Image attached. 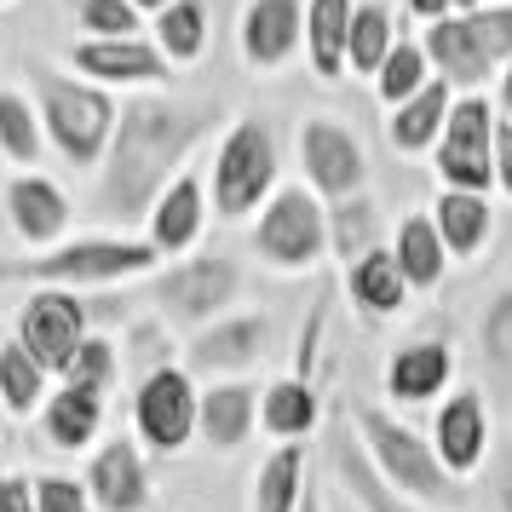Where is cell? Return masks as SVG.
<instances>
[{"label": "cell", "mask_w": 512, "mask_h": 512, "mask_svg": "<svg viewBox=\"0 0 512 512\" xmlns=\"http://www.w3.org/2000/svg\"><path fill=\"white\" fill-rule=\"evenodd\" d=\"M305 41V12L300 0H254L242 18V52L254 70H277L294 58V47Z\"/></svg>", "instance_id": "obj_14"}, {"label": "cell", "mask_w": 512, "mask_h": 512, "mask_svg": "<svg viewBox=\"0 0 512 512\" xmlns=\"http://www.w3.org/2000/svg\"><path fill=\"white\" fill-rule=\"evenodd\" d=\"M351 426L369 438L374 472H380L397 495H415V501H432V507L461 501V484L443 472L438 449H432L426 438H415L409 426H397L386 409H374V403H351Z\"/></svg>", "instance_id": "obj_2"}, {"label": "cell", "mask_w": 512, "mask_h": 512, "mask_svg": "<svg viewBox=\"0 0 512 512\" xmlns=\"http://www.w3.org/2000/svg\"><path fill=\"white\" fill-rule=\"evenodd\" d=\"M70 64L81 75H93V81H162L173 64H167L162 52L150 47V41H81L70 52Z\"/></svg>", "instance_id": "obj_17"}, {"label": "cell", "mask_w": 512, "mask_h": 512, "mask_svg": "<svg viewBox=\"0 0 512 512\" xmlns=\"http://www.w3.org/2000/svg\"><path fill=\"white\" fill-rule=\"evenodd\" d=\"M202 231V185L196 179H173L162 190V202H156V219H150V242H156V254H179L190 248Z\"/></svg>", "instance_id": "obj_26"}, {"label": "cell", "mask_w": 512, "mask_h": 512, "mask_svg": "<svg viewBox=\"0 0 512 512\" xmlns=\"http://www.w3.org/2000/svg\"><path fill=\"white\" fill-rule=\"evenodd\" d=\"M0 150L12 162H41V121L18 93H0Z\"/></svg>", "instance_id": "obj_35"}, {"label": "cell", "mask_w": 512, "mask_h": 512, "mask_svg": "<svg viewBox=\"0 0 512 512\" xmlns=\"http://www.w3.org/2000/svg\"><path fill=\"white\" fill-rule=\"evenodd\" d=\"M271 179H277V144L254 116H242L213 156V202H219V213L242 219L271 196Z\"/></svg>", "instance_id": "obj_5"}, {"label": "cell", "mask_w": 512, "mask_h": 512, "mask_svg": "<svg viewBox=\"0 0 512 512\" xmlns=\"http://www.w3.org/2000/svg\"><path fill=\"white\" fill-rule=\"evenodd\" d=\"M334 248L346 254V265L380 248V242H374V208L369 202H357V196L340 202V213H334Z\"/></svg>", "instance_id": "obj_38"}, {"label": "cell", "mask_w": 512, "mask_h": 512, "mask_svg": "<svg viewBox=\"0 0 512 512\" xmlns=\"http://www.w3.org/2000/svg\"><path fill=\"white\" fill-rule=\"evenodd\" d=\"M501 104L512 110V64H507V75H501Z\"/></svg>", "instance_id": "obj_47"}, {"label": "cell", "mask_w": 512, "mask_h": 512, "mask_svg": "<svg viewBox=\"0 0 512 512\" xmlns=\"http://www.w3.org/2000/svg\"><path fill=\"white\" fill-rule=\"evenodd\" d=\"M6 219H12V231L24 236L29 248H41L52 236L70 225V202H64V190L52 185V179H12L6 185Z\"/></svg>", "instance_id": "obj_19"}, {"label": "cell", "mask_w": 512, "mask_h": 512, "mask_svg": "<svg viewBox=\"0 0 512 512\" xmlns=\"http://www.w3.org/2000/svg\"><path fill=\"white\" fill-rule=\"evenodd\" d=\"M236 288H242L236 265L208 254V259H185V265L162 271V277L150 282V300L162 305L173 323H213L236 300Z\"/></svg>", "instance_id": "obj_8"}, {"label": "cell", "mask_w": 512, "mask_h": 512, "mask_svg": "<svg viewBox=\"0 0 512 512\" xmlns=\"http://www.w3.org/2000/svg\"><path fill=\"white\" fill-rule=\"evenodd\" d=\"M139 12H162V6H173V0H133Z\"/></svg>", "instance_id": "obj_48"}, {"label": "cell", "mask_w": 512, "mask_h": 512, "mask_svg": "<svg viewBox=\"0 0 512 512\" xmlns=\"http://www.w3.org/2000/svg\"><path fill=\"white\" fill-rule=\"evenodd\" d=\"M87 484H93V501L104 512H139L144 501H150V472H144V455L127 438H116V443H104V449H98Z\"/></svg>", "instance_id": "obj_15"}, {"label": "cell", "mask_w": 512, "mask_h": 512, "mask_svg": "<svg viewBox=\"0 0 512 512\" xmlns=\"http://www.w3.org/2000/svg\"><path fill=\"white\" fill-rule=\"evenodd\" d=\"M449 374H455V351L443 346V340L403 346L386 363V397H397V403H432L449 386Z\"/></svg>", "instance_id": "obj_18"}, {"label": "cell", "mask_w": 512, "mask_h": 512, "mask_svg": "<svg viewBox=\"0 0 512 512\" xmlns=\"http://www.w3.org/2000/svg\"><path fill=\"white\" fill-rule=\"evenodd\" d=\"M409 12H420V18H432V24H438V18L455 12V0H409Z\"/></svg>", "instance_id": "obj_45"}, {"label": "cell", "mask_w": 512, "mask_h": 512, "mask_svg": "<svg viewBox=\"0 0 512 512\" xmlns=\"http://www.w3.org/2000/svg\"><path fill=\"white\" fill-rule=\"evenodd\" d=\"M334 466H340V478H346V489L357 495V507L363 512H403L397 507V489L374 472V461H363V449L351 443L346 426L334 432Z\"/></svg>", "instance_id": "obj_31"}, {"label": "cell", "mask_w": 512, "mask_h": 512, "mask_svg": "<svg viewBox=\"0 0 512 512\" xmlns=\"http://www.w3.org/2000/svg\"><path fill=\"white\" fill-rule=\"evenodd\" d=\"M41 420H47V438L58 443V449H87V438L104 426V403H98V392H87V386H64V392L47 397Z\"/></svg>", "instance_id": "obj_27"}, {"label": "cell", "mask_w": 512, "mask_h": 512, "mask_svg": "<svg viewBox=\"0 0 512 512\" xmlns=\"http://www.w3.org/2000/svg\"><path fill=\"white\" fill-rule=\"evenodd\" d=\"M466 24H472V35H478V47L501 64L507 58L512 64V0H501V6H478V12H461Z\"/></svg>", "instance_id": "obj_39"}, {"label": "cell", "mask_w": 512, "mask_h": 512, "mask_svg": "<svg viewBox=\"0 0 512 512\" xmlns=\"http://www.w3.org/2000/svg\"><path fill=\"white\" fill-rule=\"evenodd\" d=\"M495 6H501V0H495Z\"/></svg>", "instance_id": "obj_49"}, {"label": "cell", "mask_w": 512, "mask_h": 512, "mask_svg": "<svg viewBox=\"0 0 512 512\" xmlns=\"http://www.w3.org/2000/svg\"><path fill=\"white\" fill-rule=\"evenodd\" d=\"M426 58L438 64V75L449 87H484L489 70H495V58L478 47V35H472V24H466L461 12L438 18V24L426 29Z\"/></svg>", "instance_id": "obj_16"}, {"label": "cell", "mask_w": 512, "mask_h": 512, "mask_svg": "<svg viewBox=\"0 0 512 512\" xmlns=\"http://www.w3.org/2000/svg\"><path fill=\"white\" fill-rule=\"evenodd\" d=\"M432 225H438L443 248L455 259H472L489 242V208L478 190H443L432 202Z\"/></svg>", "instance_id": "obj_22"}, {"label": "cell", "mask_w": 512, "mask_h": 512, "mask_svg": "<svg viewBox=\"0 0 512 512\" xmlns=\"http://www.w3.org/2000/svg\"><path fill=\"white\" fill-rule=\"evenodd\" d=\"M351 0H311L305 6V52H311V70L334 81L346 75V35H351Z\"/></svg>", "instance_id": "obj_20"}, {"label": "cell", "mask_w": 512, "mask_h": 512, "mask_svg": "<svg viewBox=\"0 0 512 512\" xmlns=\"http://www.w3.org/2000/svg\"><path fill=\"white\" fill-rule=\"evenodd\" d=\"M87 340V305L70 288H41L35 300H24L18 311V346L41 363V369H70V357Z\"/></svg>", "instance_id": "obj_9"}, {"label": "cell", "mask_w": 512, "mask_h": 512, "mask_svg": "<svg viewBox=\"0 0 512 512\" xmlns=\"http://www.w3.org/2000/svg\"><path fill=\"white\" fill-rule=\"evenodd\" d=\"M300 512H323V495L311 489V495H300Z\"/></svg>", "instance_id": "obj_46"}, {"label": "cell", "mask_w": 512, "mask_h": 512, "mask_svg": "<svg viewBox=\"0 0 512 512\" xmlns=\"http://www.w3.org/2000/svg\"><path fill=\"white\" fill-rule=\"evenodd\" d=\"M110 374H116V351H110V340H81V351H75L70 369H64V380H70V386H87V392H104Z\"/></svg>", "instance_id": "obj_40"}, {"label": "cell", "mask_w": 512, "mask_h": 512, "mask_svg": "<svg viewBox=\"0 0 512 512\" xmlns=\"http://www.w3.org/2000/svg\"><path fill=\"white\" fill-rule=\"evenodd\" d=\"M35 512H93V507H87V489L75 478H41L35 484Z\"/></svg>", "instance_id": "obj_41"}, {"label": "cell", "mask_w": 512, "mask_h": 512, "mask_svg": "<svg viewBox=\"0 0 512 512\" xmlns=\"http://www.w3.org/2000/svg\"><path fill=\"white\" fill-rule=\"evenodd\" d=\"M35 93H41V116H47V133L52 144L70 156L75 167H87L104 156V144L116 139V104L110 93L98 87H81L70 75H52V70H35Z\"/></svg>", "instance_id": "obj_3"}, {"label": "cell", "mask_w": 512, "mask_h": 512, "mask_svg": "<svg viewBox=\"0 0 512 512\" xmlns=\"http://www.w3.org/2000/svg\"><path fill=\"white\" fill-rule=\"evenodd\" d=\"M0 512H35V484L29 478H0Z\"/></svg>", "instance_id": "obj_42"}, {"label": "cell", "mask_w": 512, "mask_h": 512, "mask_svg": "<svg viewBox=\"0 0 512 512\" xmlns=\"http://www.w3.org/2000/svg\"><path fill=\"white\" fill-rule=\"evenodd\" d=\"M300 162H305V179L317 185V196L328 202H351L363 179H369V162L340 121H305L300 127Z\"/></svg>", "instance_id": "obj_11"}, {"label": "cell", "mask_w": 512, "mask_h": 512, "mask_svg": "<svg viewBox=\"0 0 512 512\" xmlns=\"http://www.w3.org/2000/svg\"><path fill=\"white\" fill-rule=\"evenodd\" d=\"M271 346V317H225V323H213L196 334V346H190V369L196 374H225V369H254L259 357Z\"/></svg>", "instance_id": "obj_12"}, {"label": "cell", "mask_w": 512, "mask_h": 512, "mask_svg": "<svg viewBox=\"0 0 512 512\" xmlns=\"http://www.w3.org/2000/svg\"><path fill=\"white\" fill-rule=\"evenodd\" d=\"M254 392L248 386H213V392H202V403H196V432L208 438V449H236V443L254 432Z\"/></svg>", "instance_id": "obj_21"}, {"label": "cell", "mask_w": 512, "mask_h": 512, "mask_svg": "<svg viewBox=\"0 0 512 512\" xmlns=\"http://www.w3.org/2000/svg\"><path fill=\"white\" fill-rule=\"evenodd\" d=\"M156 41H162L167 64H196L202 47H208V12L202 0H173L156 12Z\"/></svg>", "instance_id": "obj_29"}, {"label": "cell", "mask_w": 512, "mask_h": 512, "mask_svg": "<svg viewBox=\"0 0 512 512\" xmlns=\"http://www.w3.org/2000/svg\"><path fill=\"white\" fill-rule=\"evenodd\" d=\"M484 443H489L484 397H478V392H455L438 409V426H432V449H438L443 472H449V478L478 472V461H484Z\"/></svg>", "instance_id": "obj_13"}, {"label": "cell", "mask_w": 512, "mask_h": 512, "mask_svg": "<svg viewBox=\"0 0 512 512\" xmlns=\"http://www.w3.org/2000/svg\"><path fill=\"white\" fill-rule=\"evenodd\" d=\"M392 254H397V265H403L409 288H438V282H443L449 248H443V236H438V225H432V213H409V219L397 225Z\"/></svg>", "instance_id": "obj_24"}, {"label": "cell", "mask_w": 512, "mask_h": 512, "mask_svg": "<svg viewBox=\"0 0 512 512\" xmlns=\"http://www.w3.org/2000/svg\"><path fill=\"white\" fill-rule=\"evenodd\" d=\"M426 64H432V58H426V47H415V41H397V47L386 52L380 75H374V81H380L374 93L386 98V104H409V98L426 87Z\"/></svg>", "instance_id": "obj_34"}, {"label": "cell", "mask_w": 512, "mask_h": 512, "mask_svg": "<svg viewBox=\"0 0 512 512\" xmlns=\"http://www.w3.org/2000/svg\"><path fill=\"white\" fill-rule=\"evenodd\" d=\"M495 185L512 196V127H507V121L495 127Z\"/></svg>", "instance_id": "obj_43"}, {"label": "cell", "mask_w": 512, "mask_h": 512, "mask_svg": "<svg viewBox=\"0 0 512 512\" xmlns=\"http://www.w3.org/2000/svg\"><path fill=\"white\" fill-rule=\"evenodd\" d=\"M196 403L202 397L190 392V374L185 369H156L144 374V386L133 392V426H139V438L150 449H185L190 432H196Z\"/></svg>", "instance_id": "obj_10"}, {"label": "cell", "mask_w": 512, "mask_h": 512, "mask_svg": "<svg viewBox=\"0 0 512 512\" xmlns=\"http://www.w3.org/2000/svg\"><path fill=\"white\" fill-rule=\"evenodd\" d=\"M259 420L277 432V438H305L311 426H317V392H311V380H271V392L259 403Z\"/></svg>", "instance_id": "obj_30"}, {"label": "cell", "mask_w": 512, "mask_h": 512, "mask_svg": "<svg viewBox=\"0 0 512 512\" xmlns=\"http://www.w3.org/2000/svg\"><path fill=\"white\" fill-rule=\"evenodd\" d=\"M254 248L271 265H282V271H300V265H311V259L328 248V219L323 208H317V196L311 190H277L271 196V208L259 213L254 225Z\"/></svg>", "instance_id": "obj_7"}, {"label": "cell", "mask_w": 512, "mask_h": 512, "mask_svg": "<svg viewBox=\"0 0 512 512\" xmlns=\"http://www.w3.org/2000/svg\"><path fill=\"white\" fill-rule=\"evenodd\" d=\"M41 380H47V369H41L18 340L0 346V397H6L12 415H29V409L41 403Z\"/></svg>", "instance_id": "obj_33"}, {"label": "cell", "mask_w": 512, "mask_h": 512, "mask_svg": "<svg viewBox=\"0 0 512 512\" xmlns=\"http://www.w3.org/2000/svg\"><path fill=\"white\" fill-rule=\"evenodd\" d=\"M208 116H190L173 104H127L121 133L110 139V167H104V213L116 219H139L144 208L162 202L173 185V167L185 162L196 139H202Z\"/></svg>", "instance_id": "obj_1"}, {"label": "cell", "mask_w": 512, "mask_h": 512, "mask_svg": "<svg viewBox=\"0 0 512 512\" xmlns=\"http://www.w3.org/2000/svg\"><path fill=\"white\" fill-rule=\"evenodd\" d=\"M346 282H351V300L363 305V311H374V317H392L397 305L409 300V277H403L392 248H374V254L351 259Z\"/></svg>", "instance_id": "obj_23"}, {"label": "cell", "mask_w": 512, "mask_h": 512, "mask_svg": "<svg viewBox=\"0 0 512 512\" xmlns=\"http://www.w3.org/2000/svg\"><path fill=\"white\" fill-rule=\"evenodd\" d=\"M443 121H449V81H426L409 104H397L392 116V150L415 156L426 144L443 139Z\"/></svg>", "instance_id": "obj_25"}, {"label": "cell", "mask_w": 512, "mask_h": 512, "mask_svg": "<svg viewBox=\"0 0 512 512\" xmlns=\"http://www.w3.org/2000/svg\"><path fill=\"white\" fill-rule=\"evenodd\" d=\"M300 495H305V449L300 443H282L277 455L259 466L254 512H300Z\"/></svg>", "instance_id": "obj_28"}, {"label": "cell", "mask_w": 512, "mask_h": 512, "mask_svg": "<svg viewBox=\"0 0 512 512\" xmlns=\"http://www.w3.org/2000/svg\"><path fill=\"white\" fill-rule=\"evenodd\" d=\"M75 18L93 41H133L139 35V6L133 0H81Z\"/></svg>", "instance_id": "obj_36"}, {"label": "cell", "mask_w": 512, "mask_h": 512, "mask_svg": "<svg viewBox=\"0 0 512 512\" xmlns=\"http://www.w3.org/2000/svg\"><path fill=\"white\" fill-rule=\"evenodd\" d=\"M392 18H386V6H357L351 12V35H346V70L357 75H380L386 64V52H392Z\"/></svg>", "instance_id": "obj_32"}, {"label": "cell", "mask_w": 512, "mask_h": 512, "mask_svg": "<svg viewBox=\"0 0 512 512\" xmlns=\"http://www.w3.org/2000/svg\"><path fill=\"white\" fill-rule=\"evenodd\" d=\"M438 179H449V190H478L484 196L495 185V110L489 98H461L449 104L438 139Z\"/></svg>", "instance_id": "obj_6"}, {"label": "cell", "mask_w": 512, "mask_h": 512, "mask_svg": "<svg viewBox=\"0 0 512 512\" xmlns=\"http://www.w3.org/2000/svg\"><path fill=\"white\" fill-rule=\"evenodd\" d=\"M495 501H501V512H512V443L501 449V466H495Z\"/></svg>", "instance_id": "obj_44"}, {"label": "cell", "mask_w": 512, "mask_h": 512, "mask_svg": "<svg viewBox=\"0 0 512 512\" xmlns=\"http://www.w3.org/2000/svg\"><path fill=\"white\" fill-rule=\"evenodd\" d=\"M156 271V242H116V236H93V242H70L58 254H35L24 265H0L6 282H41V288H75V282H116Z\"/></svg>", "instance_id": "obj_4"}, {"label": "cell", "mask_w": 512, "mask_h": 512, "mask_svg": "<svg viewBox=\"0 0 512 512\" xmlns=\"http://www.w3.org/2000/svg\"><path fill=\"white\" fill-rule=\"evenodd\" d=\"M484 357H489V369L501 374V380H512V288L507 294H495L484 311Z\"/></svg>", "instance_id": "obj_37"}]
</instances>
